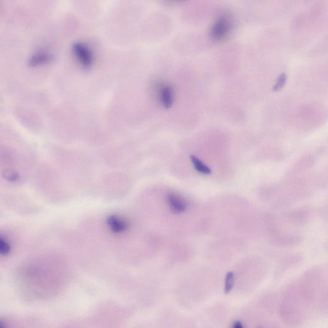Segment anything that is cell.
Wrapping results in <instances>:
<instances>
[{
	"label": "cell",
	"instance_id": "11",
	"mask_svg": "<svg viewBox=\"0 0 328 328\" xmlns=\"http://www.w3.org/2000/svg\"><path fill=\"white\" fill-rule=\"evenodd\" d=\"M232 328H245L240 321H235L233 323Z\"/></svg>",
	"mask_w": 328,
	"mask_h": 328
},
{
	"label": "cell",
	"instance_id": "5",
	"mask_svg": "<svg viewBox=\"0 0 328 328\" xmlns=\"http://www.w3.org/2000/svg\"><path fill=\"white\" fill-rule=\"evenodd\" d=\"M158 98L165 109H169L174 102L173 87L169 84H163L158 89Z\"/></svg>",
	"mask_w": 328,
	"mask_h": 328
},
{
	"label": "cell",
	"instance_id": "8",
	"mask_svg": "<svg viewBox=\"0 0 328 328\" xmlns=\"http://www.w3.org/2000/svg\"><path fill=\"white\" fill-rule=\"evenodd\" d=\"M235 284V275L232 271H229L227 273L224 279V292L225 293H228L232 290Z\"/></svg>",
	"mask_w": 328,
	"mask_h": 328
},
{
	"label": "cell",
	"instance_id": "4",
	"mask_svg": "<svg viewBox=\"0 0 328 328\" xmlns=\"http://www.w3.org/2000/svg\"><path fill=\"white\" fill-rule=\"evenodd\" d=\"M167 203L174 214H182L185 212L187 208V203L184 199L176 194L170 193L167 195Z\"/></svg>",
	"mask_w": 328,
	"mask_h": 328
},
{
	"label": "cell",
	"instance_id": "10",
	"mask_svg": "<svg viewBox=\"0 0 328 328\" xmlns=\"http://www.w3.org/2000/svg\"><path fill=\"white\" fill-rule=\"evenodd\" d=\"M286 79V77L285 73H283V74L279 76V79L277 80L276 84L274 87V90L277 91L280 89L284 86V84H285Z\"/></svg>",
	"mask_w": 328,
	"mask_h": 328
},
{
	"label": "cell",
	"instance_id": "1",
	"mask_svg": "<svg viewBox=\"0 0 328 328\" xmlns=\"http://www.w3.org/2000/svg\"><path fill=\"white\" fill-rule=\"evenodd\" d=\"M232 16L222 13L218 16L211 27L210 35L214 41H221L228 38L233 29Z\"/></svg>",
	"mask_w": 328,
	"mask_h": 328
},
{
	"label": "cell",
	"instance_id": "2",
	"mask_svg": "<svg viewBox=\"0 0 328 328\" xmlns=\"http://www.w3.org/2000/svg\"><path fill=\"white\" fill-rule=\"evenodd\" d=\"M73 52L80 65L85 69H89L93 66L94 57L93 52L86 44L77 42L73 45Z\"/></svg>",
	"mask_w": 328,
	"mask_h": 328
},
{
	"label": "cell",
	"instance_id": "3",
	"mask_svg": "<svg viewBox=\"0 0 328 328\" xmlns=\"http://www.w3.org/2000/svg\"><path fill=\"white\" fill-rule=\"evenodd\" d=\"M106 221L110 230L114 234L125 232L130 226L129 222L118 215H110Z\"/></svg>",
	"mask_w": 328,
	"mask_h": 328
},
{
	"label": "cell",
	"instance_id": "6",
	"mask_svg": "<svg viewBox=\"0 0 328 328\" xmlns=\"http://www.w3.org/2000/svg\"><path fill=\"white\" fill-rule=\"evenodd\" d=\"M54 57L50 53L40 51L36 52L29 59V65L34 67L41 64L50 63L54 60Z\"/></svg>",
	"mask_w": 328,
	"mask_h": 328
},
{
	"label": "cell",
	"instance_id": "7",
	"mask_svg": "<svg viewBox=\"0 0 328 328\" xmlns=\"http://www.w3.org/2000/svg\"><path fill=\"white\" fill-rule=\"evenodd\" d=\"M190 160H191L192 164H193L194 169H196L199 173L202 174H210L212 173V170L204 164L201 160H199L198 158L195 157L194 155L190 156Z\"/></svg>",
	"mask_w": 328,
	"mask_h": 328
},
{
	"label": "cell",
	"instance_id": "9",
	"mask_svg": "<svg viewBox=\"0 0 328 328\" xmlns=\"http://www.w3.org/2000/svg\"><path fill=\"white\" fill-rule=\"evenodd\" d=\"M11 245L5 238L0 237V255H6L10 253Z\"/></svg>",
	"mask_w": 328,
	"mask_h": 328
},
{
	"label": "cell",
	"instance_id": "12",
	"mask_svg": "<svg viewBox=\"0 0 328 328\" xmlns=\"http://www.w3.org/2000/svg\"><path fill=\"white\" fill-rule=\"evenodd\" d=\"M0 328H6V327L5 326L4 323L1 322V321H0Z\"/></svg>",
	"mask_w": 328,
	"mask_h": 328
}]
</instances>
